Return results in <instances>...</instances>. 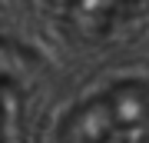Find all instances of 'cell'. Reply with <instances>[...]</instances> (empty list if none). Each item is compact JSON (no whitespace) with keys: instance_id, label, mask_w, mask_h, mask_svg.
Wrapping results in <instances>:
<instances>
[{"instance_id":"obj_2","label":"cell","mask_w":149,"mask_h":143,"mask_svg":"<svg viewBox=\"0 0 149 143\" xmlns=\"http://www.w3.org/2000/svg\"><path fill=\"white\" fill-rule=\"evenodd\" d=\"M70 17V27H76L86 37H103L109 27H116L123 17L133 13V7H123V4H66L60 7Z\"/></svg>"},{"instance_id":"obj_3","label":"cell","mask_w":149,"mask_h":143,"mask_svg":"<svg viewBox=\"0 0 149 143\" xmlns=\"http://www.w3.org/2000/svg\"><path fill=\"white\" fill-rule=\"evenodd\" d=\"M7 53H13V50H10V43H3V40H0V57H7Z\"/></svg>"},{"instance_id":"obj_1","label":"cell","mask_w":149,"mask_h":143,"mask_svg":"<svg viewBox=\"0 0 149 143\" xmlns=\"http://www.w3.org/2000/svg\"><path fill=\"white\" fill-rule=\"evenodd\" d=\"M60 143H149V80H116L70 106Z\"/></svg>"}]
</instances>
